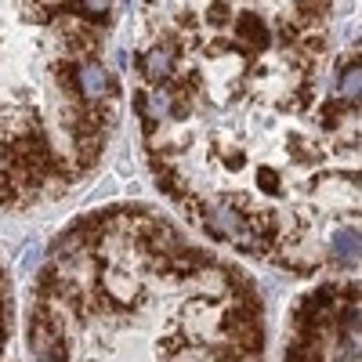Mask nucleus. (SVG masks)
<instances>
[{"mask_svg": "<svg viewBox=\"0 0 362 362\" xmlns=\"http://www.w3.org/2000/svg\"><path fill=\"white\" fill-rule=\"evenodd\" d=\"M33 351H37L40 362H62V358H66V344H62V337H58L54 329L47 326L44 315L33 322Z\"/></svg>", "mask_w": 362, "mask_h": 362, "instance_id": "f257e3e1", "label": "nucleus"}, {"mask_svg": "<svg viewBox=\"0 0 362 362\" xmlns=\"http://www.w3.org/2000/svg\"><path fill=\"white\" fill-rule=\"evenodd\" d=\"M206 228L214 235H225V239H235L239 232H243V214L232 206V203H218L214 210L206 214Z\"/></svg>", "mask_w": 362, "mask_h": 362, "instance_id": "f03ea898", "label": "nucleus"}, {"mask_svg": "<svg viewBox=\"0 0 362 362\" xmlns=\"http://www.w3.org/2000/svg\"><path fill=\"white\" fill-rule=\"evenodd\" d=\"M76 83H80V90H83V98H105L109 95V73L98 66V62H87V66H80V73H76Z\"/></svg>", "mask_w": 362, "mask_h": 362, "instance_id": "7ed1b4c3", "label": "nucleus"}, {"mask_svg": "<svg viewBox=\"0 0 362 362\" xmlns=\"http://www.w3.org/2000/svg\"><path fill=\"white\" fill-rule=\"evenodd\" d=\"M329 250H334V257L341 264H358V232L355 228H337L334 235H329Z\"/></svg>", "mask_w": 362, "mask_h": 362, "instance_id": "20e7f679", "label": "nucleus"}, {"mask_svg": "<svg viewBox=\"0 0 362 362\" xmlns=\"http://www.w3.org/2000/svg\"><path fill=\"white\" fill-rule=\"evenodd\" d=\"M170 66H174V58L167 47H153L145 54V73L153 76V80H167L170 76Z\"/></svg>", "mask_w": 362, "mask_h": 362, "instance_id": "39448f33", "label": "nucleus"}, {"mask_svg": "<svg viewBox=\"0 0 362 362\" xmlns=\"http://www.w3.org/2000/svg\"><path fill=\"white\" fill-rule=\"evenodd\" d=\"M239 37H243L247 44H254V47H268V29H264L261 18H254V15L239 18Z\"/></svg>", "mask_w": 362, "mask_h": 362, "instance_id": "423d86ee", "label": "nucleus"}, {"mask_svg": "<svg viewBox=\"0 0 362 362\" xmlns=\"http://www.w3.org/2000/svg\"><path fill=\"white\" fill-rule=\"evenodd\" d=\"M358 87H362V69H358V62H355V66H348V69L341 73L337 95H341L344 102H358Z\"/></svg>", "mask_w": 362, "mask_h": 362, "instance_id": "0eeeda50", "label": "nucleus"}, {"mask_svg": "<svg viewBox=\"0 0 362 362\" xmlns=\"http://www.w3.org/2000/svg\"><path fill=\"white\" fill-rule=\"evenodd\" d=\"M170 105H174V98H170V90L156 87L153 95H148V102H145V112L153 116V119H163V116L170 112Z\"/></svg>", "mask_w": 362, "mask_h": 362, "instance_id": "6e6552de", "label": "nucleus"}, {"mask_svg": "<svg viewBox=\"0 0 362 362\" xmlns=\"http://www.w3.org/2000/svg\"><path fill=\"white\" fill-rule=\"evenodd\" d=\"M80 4H83L87 15H105L112 8V0H80Z\"/></svg>", "mask_w": 362, "mask_h": 362, "instance_id": "1a4fd4ad", "label": "nucleus"}, {"mask_svg": "<svg viewBox=\"0 0 362 362\" xmlns=\"http://www.w3.org/2000/svg\"><path fill=\"white\" fill-rule=\"evenodd\" d=\"M337 362H358V341H344L341 348V358Z\"/></svg>", "mask_w": 362, "mask_h": 362, "instance_id": "9d476101", "label": "nucleus"}, {"mask_svg": "<svg viewBox=\"0 0 362 362\" xmlns=\"http://www.w3.org/2000/svg\"><path fill=\"white\" fill-rule=\"evenodd\" d=\"M210 22H214V25H225V18H228V8L225 4H214V8H210V15H206Z\"/></svg>", "mask_w": 362, "mask_h": 362, "instance_id": "9b49d317", "label": "nucleus"}, {"mask_svg": "<svg viewBox=\"0 0 362 362\" xmlns=\"http://www.w3.org/2000/svg\"><path fill=\"white\" fill-rule=\"evenodd\" d=\"M261 185L264 189H279V174L276 170H261Z\"/></svg>", "mask_w": 362, "mask_h": 362, "instance_id": "f8f14e48", "label": "nucleus"}]
</instances>
